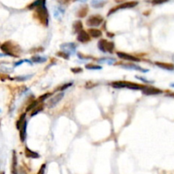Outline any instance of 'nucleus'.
I'll use <instances>...</instances> for the list:
<instances>
[{
    "mask_svg": "<svg viewBox=\"0 0 174 174\" xmlns=\"http://www.w3.org/2000/svg\"><path fill=\"white\" fill-rule=\"evenodd\" d=\"M35 17L44 26H49V11L48 9L46 8L45 4H43L35 9Z\"/></svg>",
    "mask_w": 174,
    "mask_h": 174,
    "instance_id": "nucleus-1",
    "label": "nucleus"
},
{
    "mask_svg": "<svg viewBox=\"0 0 174 174\" xmlns=\"http://www.w3.org/2000/svg\"><path fill=\"white\" fill-rule=\"evenodd\" d=\"M112 87L114 88H128L132 90H142L144 86L137 84V83L126 82V81H117L111 83Z\"/></svg>",
    "mask_w": 174,
    "mask_h": 174,
    "instance_id": "nucleus-2",
    "label": "nucleus"
},
{
    "mask_svg": "<svg viewBox=\"0 0 174 174\" xmlns=\"http://www.w3.org/2000/svg\"><path fill=\"white\" fill-rule=\"evenodd\" d=\"M98 49L102 52V53H110L112 54L114 52L115 49V44L113 42L107 41L106 39H101L98 43Z\"/></svg>",
    "mask_w": 174,
    "mask_h": 174,
    "instance_id": "nucleus-3",
    "label": "nucleus"
},
{
    "mask_svg": "<svg viewBox=\"0 0 174 174\" xmlns=\"http://www.w3.org/2000/svg\"><path fill=\"white\" fill-rule=\"evenodd\" d=\"M138 4V2H137V1H130V2H125V3H122V4H119V5L116 6V7L112 8L109 11L107 15H111L114 14V13L116 12V11H118V10H120V9L133 8V7L137 6Z\"/></svg>",
    "mask_w": 174,
    "mask_h": 174,
    "instance_id": "nucleus-4",
    "label": "nucleus"
},
{
    "mask_svg": "<svg viewBox=\"0 0 174 174\" xmlns=\"http://www.w3.org/2000/svg\"><path fill=\"white\" fill-rule=\"evenodd\" d=\"M104 21L103 17L100 15H91L87 18V26H90V27H97V26H100L102 22Z\"/></svg>",
    "mask_w": 174,
    "mask_h": 174,
    "instance_id": "nucleus-5",
    "label": "nucleus"
},
{
    "mask_svg": "<svg viewBox=\"0 0 174 174\" xmlns=\"http://www.w3.org/2000/svg\"><path fill=\"white\" fill-rule=\"evenodd\" d=\"M64 96H65L64 92H60V93H58L57 94H55L54 97H52L51 99H49V100L47 101V103H46L47 107L49 108V109L55 107V106L60 103V101L62 100Z\"/></svg>",
    "mask_w": 174,
    "mask_h": 174,
    "instance_id": "nucleus-6",
    "label": "nucleus"
},
{
    "mask_svg": "<svg viewBox=\"0 0 174 174\" xmlns=\"http://www.w3.org/2000/svg\"><path fill=\"white\" fill-rule=\"evenodd\" d=\"M60 49L63 52L68 54H74L77 50V45L74 43H65L60 45Z\"/></svg>",
    "mask_w": 174,
    "mask_h": 174,
    "instance_id": "nucleus-7",
    "label": "nucleus"
},
{
    "mask_svg": "<svg viewBox=\"0 0 174 174\" xmlns=\"http://www.w3.org/2000/svg\"><path fill=\"white\" fill-rule=\"evenodd\" d=\"M141 91L145 95H158L163 93L162 90L157 87H150V86H144Z\"/></svg>",
    "mask_w": 174,
    "mask_h": 174,
    "instance_id": "nucleus-8",
    "label": "nucleus"
},
{
    "mask_svg": "<svg viewBox=\"0 0 174 174\" xmlns=\"http://www.w3.org/2000/svg\"><path fill=\"white\" fill-rule=\"evenodd\" d=\"M116 55L119 57L121 60H128V61H133V62H138L140 61V60L135 56H133L131 54H127V53H124V52H117L116 53Z\"/></svg>",
    "mask_w": 174,
    "mask_h": 174,
    "instance_id": "nucleus-9",
    "label": "nucleus"
},
{
    "mask_svg": "<svg viewBox=\"0 0 174 174\" xmlns=\"http://www.w3.org/2000/svg\"><path fill=\"white\" fill-rule=\"evenodd\" d=\"M77 39L80 43H87V42L90 41V40H91V37H90L89 34L87 33V32H85V31H83V30L82 32H80L77 34Z\"/></svg>",
    "mask_w": 174,
    "mask_h": 174,
    "instance_id": "nucleus-10",
    "label": "nucleus"
},
{
    "mask_svg": "<svg viewBox=\"0 0 174 174\" xmlns=\"http://www.w3.org/2000/svg\"><path fill=\"white\" fill-rule=\"evenodd\" d=\"M121 67L124 69H128V70H138L141 72H148L149 70H145L143 69L142 67H138L137 65H134V64H124V65H121Z\"/></svg>",
    "mask_w": 174,
    "mask_h": 174,
    "instance_id": "nucleus-11",
    "label": "nucleus"
},
{
    "mask_svg": "<svg viewBox=\"0 0 174 174\" xmlns=\"http://www.w3.org/2000/svg\"><path fill=\"white\" fill-rule=\"evenodd\" d=\"M158 67L164 69L166 70H174V65L173 64H170V63H164V62H155V63Z\"/></svg>",
    "mask_w": 174,
    "mask_h": 174,
    "instance_id": "nucleus-12",
    "label": "nucleus"
},
{
    "mask_svg": "<svg viewBox=\"0 0 174 174\" xmlns=\"http://www.w3.org/2000/svg\"><path fill=\"white\" fill-rule=\"evenodd\" d=\"M25 152H26V156L28 158H32V159H37L39 158V154L35 152L33 150H32L31 149H29L28 147H26L25 149Z\"/></svg>",
    "mask_w": 174,
    "mask_h": 174,
    "instance_id": "nucleus-13",
    "label": "nucleus"
},
{
    "mask_svg": "<svg viewBox=\"0 0 174 174\" xmlns=\"http://www.w3.org/2000/svg\"><path fill=\"white\" fill-rule=\"evenodd\" d=\"M26 128H27V121H26L25 123L20 129V138H21V142H25L26 138Z\"/></svg>",
    "mask_w": 174,
    "mask_h": 174,
    "instance_id": "nucleus-14",
    "label": "nucleus"
},
{
    "mask_svg": "<svg viewBox=\"0 0 174 174\" xmlns=\"http://www.w3.org/2000/svg\"><path fill=\"white\" fill-rule=\"evenodd\" d=\"M88 34L90 37H94V38H99L102 36V32L96 28H90V29H88Z\"/></svg>",
    "mask_w": 174,
    "mask_h": 174,
    "instance_id": "nucleus-15",
    "label": "nucleus"
},
{
    "mask_svg": "<svg viewBox=\"0 0 174 174\" xmlns=\"http://www.w3.org/2000/svg\"><path fill=\"white\" fill-rule=\"evenodd\" d=\"M73 30L75 33L78 34L80 32L83 31V23L81 21H76L73 23Z\"/></svg>",
    "mask_w": 174,
    "mask_h": 174,
    "instance_id": "nucleus-16",
    "label": "nucleus"
},
{
    "mask_svg": "<svg viewBox=\"0 0 174 174\" xmlns=\"http://www.w3.org/2000/svg\"><path fill=\"white\" fill-rule=\"evenodd\" d=\"M43 4H46V0H37L34 3L30 4L29 6H28V9H35L37 7L41 6Z\"/></svg>",
    "mask_w": 174,
    "mask_h": 174,
    "instance_id": "nucleus-17",
    "label": "nucleus"
},
{
    "mask_svg": "<svg viewBox=\"0 0 174 174\" xmlns=\"http://www.w3.org/2000/svg\"><path fill=\"white\" fill-rule=\"evenodd\" d=\"M88 12V8H87V6H83L82 8L78 10V12L77 14V15L80 18H83V17L86 16V15H87V13Z\"/></svg>",
    "mask_w": 174,
    "mask_h": 174,
    "instance_id": "nucleus-18",
    "label": "nucleus"
},
{
    "mask_svg": "<svg viewBox=\"0 0 174 174\" xmlns=\"http://www.w3.org/2000/svg\"><path fill=\"white\" fill-rule=\"evenodd\" d=\"M115 61H116V60L112 58H102L98 60V62L100 64H106V65H112L115 63Z\"/></svg>",
    "mask_w": 174,
    "mask_h": 174,
    "instance_id": "nucleus-19",
    "label": "nucleus"
},
{
    "mask_svg": "<svg viewBox=\"0 0 174 174\" xmlns=\"http://www.w3.org/2000/svg\"><path fill=\"white\" fill-rule=\"evenodd\" d=\"M47 58L46 57H43L40 55H35L32 58V61L34 63H44L46 62Z\"/></svg>",
    "mask_w": 174,
    "mask_h": 174,
    "instance_id": "nucleus-20",
    "label": "nucleus"
},
{
    "mask_svg": "<svg viewBox=\"0 0 174 174\" xmlns=\"http://www.w3.org/2000/svg\"><path fill=\"white\" fill-rule=\"evenodd\" d=\"M26 121V114H22L21 116L20 117V119L18 120L16 122V128L18 130H20L21 128V127L23 126V124L25 123Z\"/></svg>",
    "mask_w": 174,
    "mask_h": 174,
    "instance_id": "nucleus-21",
    "label": "nucleus"
},
{
    "mask_svg": "<svg viewBox=\"0 0 174 174\" xmlns=\"http://www.w3.org/2000/svg\"><path fill=\"white\" fill-rule=\"evenodd\" d=\"M86 69H87V70H101L102 67L100 66L94 65V64H87V65H86Z\"/></svg>",
    "mask_w": 174,
    "mask_h": 174,
    "instance_id": "nucleus-22",
    "label": "nucleus"
},
{
    "mask_svg": "<svg viewBox=\"0 0 174 174\" xmlns=\"http://www.w3.org/2000/svg\"><path fill=\"white\" fill-rule=\"evenodd\" d=\"M51 96V94L50 93H47V94H43L42 96H40L39 97V99H38V103H43V102H44L49 97H50Z\"/></svg>",
    "mask_w": 174,
    "mask_h": 174,
    "instance_id": "nucleus-23",
    "label": "nucleus"
},
{
    "mask_svg": "<svg viewBox=\"0 0 174 174\" xmlns=\"http://www.w3.org/2000/svg\"><path fill=\"white\" fill-rule=\"evenodd\" d=\"M43 110V104H41L40 106H37V107L35 108L33 110V111L32 112V115H31V116L32 117V116H35L36 115H37V113H39L40 111H42Z\"/></svg>",
    "mask_w": 174,
    "mask_h": 174,
    "instance_id": "nucleus-24",
    "label": "nucleus"
},
{
    "mask_svg": "<svg viewBox=\"0 0 174 174\" xmlns=\"http://www.w3.org/2000/svg\"><path fill=\"white\" fill-rule=\"evenodd\" d=\"M56 55L59 56V57H61V58L65 59V60H68V59L70 58V54H67V53H65V52H63V51L58 52V53L56 54Z\"/></svg>",
    "mask_w": 174,
    "mask_h": 174,
    "instance_id": "nucleus-25",
    "label": "nucleus"
},
{
    "mask_svg": "<svg viewBox=\"0 0 174 174\" xmlns=\"http://www.w3.org/2000/svg\"><path fill=\"white\" fill-rule=\"evenodd\" d=\"M169 0H151V4L153 5H159V4H165L166 2H168Z\"/></svg>",
    "mask_w": 174,
    "mask_h": 174,
    "instance_id": "nucleus-26",
    "label": "nucleus"
},
{
    "mask_svg": "<svg viewBox=\"0 0 174 174\" xmlns=\"http://www.w3.org/2000/svg\"><path fill=\"white\" fill-rule=\"evenodd\" d=\"M135 78H137V79H138V80H140V81H142L143 83H154L153 81H149V80L145 78V77H138V76H136V77H135Z\"/></svg>",
    "mask_w": 174,
    "mask_h": 174,
    "instance_id": "nucleus-27",
    "label": "nucleus"
},
{
    "mask_svg": "<svg viewBox=\"0 0 174 174\" xmlns=\"http://www.w3.org/2000/svg\"><path fill=\"white\" fill-rule=\"evenodd\" d=\"M32 77V75H29V76H22V77H16V79L18 81H26V80H28L31 77Z\"/></svg>",
    "mask_w": 174,
    "mask_h": 174,
    "instance_id": "nucleus-28",
    "label": "nucleus"
},
{
    "mask_svg": "<svg viewBox=\"0 0 174 174\" xmlns=\"http://www.w3.org/2000/svg\"><path fill=\"white\" fill-rule=\"evenodd\" d=\"M72 85V83H67V84H65V85H63V86H61L60 87V88H59L58 90H60V92H62V91H64L65 89H67V88H68L69 87H70Z\"/></svg>",
    "mask_w": 174,
    "mask_h": 174,
    "instance_id": "nucleus-29",
    "label": "nucleus"
},
{
    "mask_svg": "<svg viewBox=\"0 0 174 174\" xmlns=\"http://www.w3.org/2000/svg\"><path fill=\"white\" fill-rule=\"evenodd\" d=\"M45 167H46V165L45 164H43V165L41 166V168H40L39 172H38V174H44V172H45Z\"/></svg>",
    "mask_w": 174,
    "mask_h": 174,
    "instance_id": "nucleus-30",
    "label": "nucleus"
},
{
    "mask_svg": "<svg viewBox=\"0 0 174 174\" xmlns=\"http://www.w3.org/2000/svg\"><path fill=\"white\" fill-rule=\"evenodd\" d=\"M82 69H81V68H74V69H73V68H72V69H71V71H73V72H74V73H78V72H82Z\"/></svg>",
    "mask_w": 174,
    "mask_h": 174,
    "instance_id": "nucleus-31",
    "label": "nucleus"
},
{
    "mask_svg": "<svg viewBox=\"0 0 174 174\" xmlns=\"http://www.w3.org/2000/svg\"><path fill=\"white\" fill-rule=\"evenodd\" d=\"M167 96H170V97H173L174 98V94H172H172H168V95Z\"/></svg>",
    "mask_w": 174,
    "mask_h": 174,
    "instance_id": "nucleus-32",
    "label": "nucleus"
},
{
    "mask_svg": "<svg viewBox=\"0 0 174 174\" xmlns=\"http://www.w3.org/2000/svg\"><path fill=\"white\" fill-rule=\"evenodd\" d=\"M171 87H174V83H172V84H171Z\"/></svg>",
    "mask_w": 174,
    "mask_h": 174,
    "instance_id": "nucleus-33",
    "label": "nucleus"
},
{
    "mask_svg": "<svg viewBox=\"0 0 174 174\" xmlns=\"http://www.w3.org/2000/svg\"><path fill=\"white\" fill-rule=\"evenodd\" d=\"M0 174H4V172H0Z\"/></svg>",
    "mask_w": 174,
    "mask_h": 174,
    "instance_id": "nucleus-34",
    "label": "nucleus"
}]
</instances>
